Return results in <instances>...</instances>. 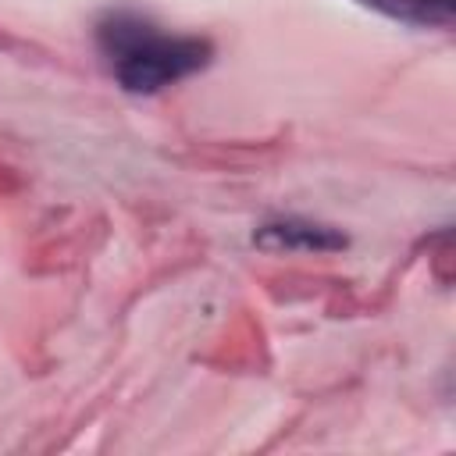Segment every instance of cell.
I'll return each instance as SVG.
<instances>
[{
  "label": "cell",
  "mask_w": 456,
  "mask_h": 456,
  "mask_svg": "<svg viewBox=\"0 0 456 456\" xmlns=\"http://www.w3.org/2000/svg\"><path fill=\"white\" fill-rule=\"evenodd\" d=\"M100 50L125 93L150 96L210 64V43L200 36H171L139 14H110L100 25Z\"/></svg>",
  "instance_id": "6da1fadb"
},
{
  "label": "cell",
  "mask_w": 456,
  "mask_h": 456,
  "mask_svg": "<svg viewBox=\"0 0 456 456\" xmlns=\"http://www.w3.org/2000/svg\"><path fill=\"white\" fill-rule=\"evenodd\" d=\"M253 246L264 253H338L349 246V239L321 221L278 217V221H264L253 232Z\"/></svg>",
  "instance_id": "7a4b0ae2"
},
{
  "label": "cell",
  "mask_w": 456,
  "mask_h": 456,
  "mask_svg": "<svg viewBox=\"0 0 456 456\" xmlns=\"http://www.w3.org/2000/svg\"><path fill=\"white\" fill-rule=\"evenodd\" d=\"M360 4L420 28H449L456 18V0H360Z\"/></svg>",
  "instance_id": "3957f363"
}]
</instances>
